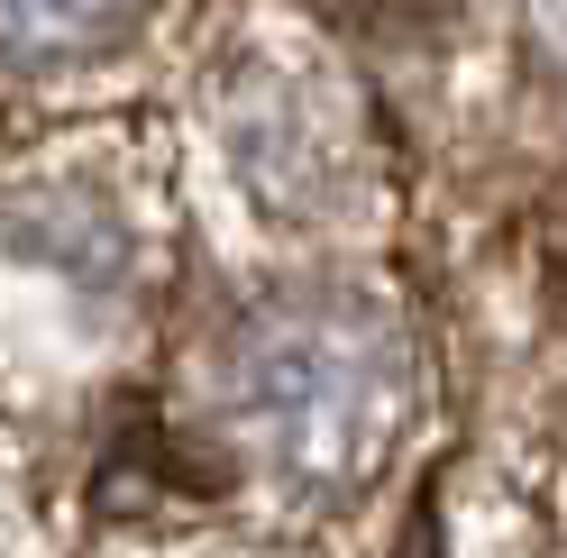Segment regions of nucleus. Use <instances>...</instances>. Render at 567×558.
<instances>
[{"label":"nucleus","mask_w":567,"mask_h":558,"mask_svg":"<svg viewBox=\"0 0 567 558\" xmlns=\"http://www.w3.org/2000/svg\"><path fill=\"white\" fill-rule=\"evenodd\" d=\"M330 19H348V28H421V19H440L449 0H321Z\"/></svg>","instance_id":"obj_1"}]
</instances>
